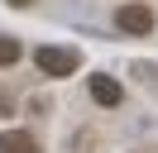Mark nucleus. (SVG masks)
I'll return each instance as SVG.
<instances>
[{"mask_svg": "<svg viewBox=\"0 0 158 153\" xmlns=\"http://www.w3.org/2000/svg\"><path fill=\"white\" fill-rule=\"evenodd\" d=\"M10 5H19V10H24V5H34V0H10Z\"/></svg>", "mask_w": 158, "mask_h": 153, "instance_id": "nucleus-7", "label": "nucleus"}, {"mask_svg": "<svg viewBox=\"0 0 158 153\" xmlns=\"http://www.w3.org/2000/svg\"><path fill=\"white\" fill-rule=\"evenodd\" d=\"M10 115V96H5V86H0V120Z\"/></svg>", "mask_w": 158, "mask_h": 153, "instance_id": "nucleus-6", "label": "nucleus"}, {"mask_svg": "<svg viewBox=\"0 0 158 153\" xmlns=\"http://www.w3.org/2000/svg\"><path fill=\"white\" fill-rule=\"evenodd\" d=\"M91 96H96V105H120V81L115 76H91Z\"/></svg>", "mask_w": 158, "mask_h": 153, "instance_id": "nucleus-4", "label": "nucleus"}, {"mask_svg": "<svg viewBox=\"0 0 158 153\" xmlns=\"http://www.w3.org/2000/svg\"><path fill=\"white\" fill-rule=\"evenodd\" d=\"M115 24L125 29V34H148V29H153V10L148 5H125L115 14Z\"/></svg>", "mask_w": 158, "mask_h": 153, "instance_id": "nucleus-2", "label": "nucleus"}, {"mask_svg": "<svg viewBox=\"0 0 158 153\" xmlns=\"http://www.w3.org/2000/svg\"><path fill=\"white\" fill-rule=\"evenodd\" d=\"M0 153H39V143H34V134H24V129H5L0 134Z\"/></svg>", "mask_w": 158, "mask_h": 153, "instance_id": "nucleus-3", "label": "nucleus"}, {"mask_svg": "<svg viewBox=\"0 0 158 153\" xmlns=\"http://www.w3.org/2000/svg\"><path fill=\"white\" fill-rule=\"evenodd\" d=\"M34 62H39L43 76H72L81 67V53H77V48H39Z\"/></svg>", "mask_w": 158, "mask_h": 153, "instance_id": "nucleus-1", "label": "nucleus"}, {"mask_svg": "<svg viewBox=\"0 0 158 153\" xmlns=\"http://www.w3.org/2000/svg\"><path fill=\"white\" fill-rule=\"evenodd\" d=\"M15 62H19V43L10 34H0V67H15Z\"/></svg>", "mask_w": 158, "mask_h": 153, "instance_id": "nucleus-5", "label": "nucleus"}]
</instances>
